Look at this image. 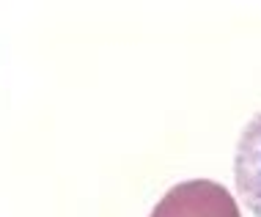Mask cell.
Returning <instances> with one entry per match:
<instances>
[{"label":"cell","mask_w":261,"mask_h":217,"mask_svg":"<svg viewBox=\"0 0 261 217\" xmlns=\"http://www.w3.org/2000/svg\"><path fill=\"white\" fill-rule=\"evenodd\" d=\"M234 184L239 201L261 217V110L245 124L234 154Z\"/></svg>","instance_id":"obj_1"}]
</instances>
